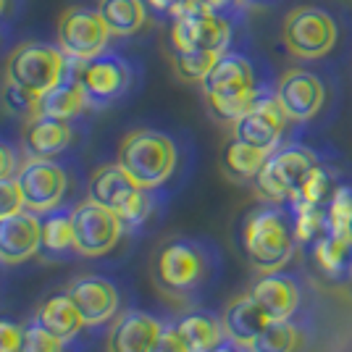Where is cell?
<instances>
[{
  "label": "cell",
  "mask_w": 352,
  "mask_h": 352,
  "mask_svg": "<svg viewBox=\"0 0 352 352\" xmlns=\"http://www.w3.org/2000/svg\"><path fill=\"white\" fill-rule=\"evenodd\" d=\"M16 182L24 195V208L32 213L56 210L69 190V176L53 158H27L16 171Z\"/></svg>",
  "instance_id": "8fae6325"
},
{
  "label": "cell",
  "mask_w": 352,
  "mask_h": 352,
  "mask_svg": "<svg viewBox=\"0 0 352 352\" xmlns=\"http://www.w3.org/2000/svg\"><path fill=\"white\" fill-rule=\"evenodd\" d=\"M223 331H226V339H232L242 347H250L252 339L263 331L265 326L271 323V318L265 316V310L250 297V294H239L234 297L226 308H223Z\"/></svg>",
  "instance_id": "44dd1931"
},
{
  "label": "cell",
  "mask_w": 352,
  "mask_h": 352,
  "mask_svg": "<svg viewBox=\"0 0 352 352\" xmlns=\"http://www.w3.org/2000/svg\"><path fill=\"white\" fill-rule=\"evenodd\" d=\"M258 87V79L252 72V63L239 53H221L216 66L203 82L206 98H239L250 95Z\"/></svg>",
  "instance_id": "e0dca14e"
},
{
  "label": "cell",
  "mask_w": 352,
  "mask_h": 352,
  "mask_svg": "<svg viewBox=\"0 0 352 352\" xmlns=\"http://www.w3.org/2000/svg\"><path fill=\"white\" fill-rule=\"evenodd\" d=\"M174 24L168 32V43L174 53L182 50H213L226 53L232 43V21L223 14H213L195 0H179L168 11Z\"/></svg>",
  "instance_id": "8992f818"
},
{
  "label": "cell",
  "mask_w": 352,
  "mask_h": 352,
  "mask_svg": "<svg viewBox=\"0 0 352 352\" xmlns=\"http://www.w3.org/2000/svg\"><path fill=\"white\" fill-rule=\"evenodd\" d=\"M210 352H250L248 347H242V344H236V342H232V339H223L221 344H216Z\"/></svg>",
  "instance_id": "ab89813d"
},
{
  "label": "cell",
  "mask_w": 352,
  "mask_h": 352,
  "mask_svg": "<svg viewBox=\"0 0 352 352\" xmlns=\"http://www.w3.org/2000/svg\"><path fill=\"white\" fill-rule=\"evenodd\" d=\"M34 323H40L45 331H50L53 337H58L60 342H72L87 323L79 316V310L74 308L72 297L63 294H50L37 305L34 313Z\"/></svg>",
  "instance_id": "7402d4cb"
},
{
  "label": "cell",
  "mask_w": 352,
  "mask_h": 352,
  "mask_svg": "<svg viewBox=\"0 0 352 352\" xmlns=\"http://www.w3.org/2000/svg\"><path fill=\"white\" fill-rule=\"evenodd\" d=\"M195 3L208 8V11H213V14H223V16L245 6V0H195Z\"/></svg>",
  "instance_id": "f35d334b"
},
{
  "label": "cell",
  "mask_w": 352,
  "mask_h": 352,
  "mask_svg": "<svg viewBox=\"0 0 352 352\" xmlns=\"http://www.w3.org/2000/svg\"><path fill=\"white\" fill-rule=\"evenodd\" d=\"M287 121L281 105L276 103L274 95H263L258 103L250 108L245 116H239L232 124V137L248 142L252 147H263V150H276L281 142V134L287 129Z\"/></svg>",
  "instance_id": "5bb4252c"
},
{
  "label": "cell",
  "mask_w": 352,
  "mask_h": 352,
  "mask_svg": "<svg viewBox=\"0 0 352 352\" xmlns=\"http://www.w3.org/2000/svg\"><path fill=\"white\" fill-rule=\"evenodd\" d=\"M334 176L329 174L326 168H316L313 174L308 176V182L302 184V192H300V197H297V203H310V206H329L331 203V197H334ZM294 203V206H297ZM292 208V206H289Z\"/></svg>",
  "instance_id": "1f68e13d"
},
{
  "label": "cell",
  "mask_w": 352,
  "mask_h": 352,
  "mask_svg": "<svg viewBox=\"0 0 352 352\" xmlns=\"http://www.w3.org/2000/svg\"><path fill=\"white\" fill-rule=\"evenodd\" d=\"M294 245V221L287 216L284 208L261 206L248 213L242 226V248L255 271H281L292 261Z\"/></svg>",
  "instance_id": "7a4b0ae2"
},
{
  "label": "cell",
  "mask_w": 352,
  "mask_h": 352,
  "mask_svg": "<svg viewBox=\"0 0 352 352\" xmlns=\"http://www.w3.org/2000/svg\"><path fill=\"white\" fill-rule=\"evenodd\" d=\"M250 297L265 310V316L271 321H289L294 310L300 305V287L289 274L281 271H271V274H261L255 284L250 287Z\"/></svg>",
  "instance_id": "d6986e66"
},
{
  "label": "cell",
  "mask_w": 352,
  "mask_h": 352,
  "mask_svg": "<svg viewBox=\"0 0 352 352\" xmlns=\"http://www.w3.org/2000/svg\"><path fill=\"white\" fill-rule=\"evenodd\" d=\"M66 294L72 297L74 308L85 318L87 326H100L113 318L118 310V289L116 284L105 276H79L69 284Z\"/></svg>",
  "instance_id": "9a60e30c"
},
{
  "label": "cell",
  "mask_w": 352,
  "mask_h": 352,
  "mask_svg": "<svg viewBox=\"0 0 352 352\" xmlns=\"http://www.w3.org/2000/svg\"><path fill=\"white\" fill-rule=\"evenodd\" d=\"M176 3H179V0H147V6H150L153 11H161V14H168Z\"/></svg>",
  "instance_id": "60d3db41"
},
{
  "label": "cell",
  "mask_w": 352,
  "mask_h": 352,
  "mask_svg": "<svg viewBox=\"0 0 352 352\" xmlns=\"http://www.w3.org/2000/svg\"><path fill=\"white\" fill-rule=\"evenodd\" d=\"M63 344L58 337H53L50 331H45L40 323H32L24 329L21 337V350L19 352H63Z\"/></svg>",
  "instance_id": "d6a6232c"
},
{
  "label": "cell",
  "mask_w": 352,
  "mask_h": 352,
  "mask_svg": "<svg viewBox=\"0 0 352 352\" xmlns=\"http://www.w3.org/2000/svg\"><path fill=\"white\" fill-rule=\"evenodd\" d=\"M219 56L221 53H213V50H182V53H171V66L182 82L203 85Z\"/></svg>",
  "instance_id": "4dcf8cb0"
},
{
  "label": "cell",
  "mask_w": 352,
  "mask_h": 352,
  "mask_svg": "<svg viewBox=\"0 0 352 352\" xmlns=\"http://www.w3.org/2000/svg\"><path fill=\"white\" fill-rule=\"evenodd\" d=\"M147 192L150 190L137 187L132 176L126 174L118 163H105L100 168H95V174L89 179V197L98 200L100 206L111 208L113 213H118L121 221L126 223V229L140 226L150 219L153 197Z\"/></svg>",
  "instance_id": "52a82bcc"
},
{
  "label": "cell",
  "mask_w": 352,
  "mask_h": 352,
  "mask_svg": "<svg viewBox=\"0 0 352 352\" xmlns=\"http://www.w3.org/2000/svg\"><path fill=\"white\" fill-rule=\"evenodd\" d=\"M76 72H79V69H76ZM76 72H74L69 79H63L58 87L47 89L45 95H40L34 116H53V118H66V121H72V118H76L82 111H87L89 108L87 92L82 87Z\"/></svg>",
  "instance_id": "603a6c76"
},
{
  "label": "cell",
  "mask_w": 352,
  "mask_h": 352,
  "mask_svg": "<svg viewBox=\"0 0 352 352\" xmlns=\"http://www.w3.org/2000/svg\"><path fill=\"white\" fill-rule=\"evenodd\" d=\"M321 163L316 153L302 145H284L271 150L263 168L252 179L255 192L274 206H294L302 184Z\"/></svg>",
  "instance_id": "277c9868"
},
{
  "label": "cell",
  "mask_w": 352,
  "mask_h": 352,
  "mask_svg": "<svg viewBox=\"0 0 352 352\" xmlns=\"http://www.w3.org/2000/svg\"><path fill=\"white\" fill-rule=\"evenodd\" d=\"M19 210H24V195H21L16 176L0 179V219L3 216H14Z\"/></svg>",
  "instance_id": "e575fe53"
},
{
  "label": "cell",
  "mask_w": 352,
  "mask_h": 352,
  "mask_svg": "<svg viewBox=\"0 0 352 352\" xmlns=\"http://www.w3.org/2000/svg\"><path fill=\"white\" fill-rule=\"evenodd\" d=\"M271 153L263 150V147H252L242 140L232 137L226 145H223V153H221V171L226 179H232L236 184H248L252 182L258 171L263 168L265 158Z\"/></svg>",
  "instance_id": "cb8c5ba5"
},
{
  "label": "cell",
  "mask_w": 352,
  "mask_h": 352,
  "mask_svg": "<svg viewBox=\"0 0 352 352\" xmlns=\"http://www.w3.org/2000/svg\"><path fill=\"white\" fill-rule=\"evenodd\" d=\"M176 145L168 134L155 129H134L118 142L116 163L142 190H155L168 182L176 168Z\"/></svg>",
  "instance_id": "3957f363"
},
{
  "label": "cell",
  "mask_w": 352,
  "mask_h": 352,
  "mask_svg": "<svg viewBox=\"0 0 352 352\" xmlns=\"http://www.w3.org/2000/svg\"><path fill=\"white\" fill-rule=\"evenodd\" d=\"M74 132L66 118L32 116L21 134V147L27 158H56L72 145Z\"/></svg>",
  "instance_id": "ffe728a7"
},
{
  "label": "cell",
  "mask_w": 352,
  "mask_h": 352,
  "mask_svg": "<svg viewBox=\"0 0 352 352\" xmlns=\"http://www.w3.org/2000/svg\"><path fill=\"white\" fill-rule=\"evenodd\" d=\"M19 171V158H16L14 147L0 140V179H11Z\"/></svg>",
  "instance_id": "74e56055"
},
{
  "label": "cell",
  "mask_w": 352,
  "mask_h": 352,
  "mask_svg": "<svg viewBox=\"0 0 352 352\" xmlns=\"http://www.w3.org/2000/svg\"><path fill=\"white\" fill-rule=\"evenodd\" d=\"M292 221H294V236L302 245H316L323 234L331 232L329 206L297 203V206H292Z\"/></svg>",
  "instance_id": "f1b7e54d"
},
{
  "label": "cell",
  "mask_w": 352,
  "mask_h": 352,
  "mask_svg": "<svg viewBox=\"0 0 352 352\" xmlns=\"http://www.w3.org/2000/svg\"><path fill=\"white\" fill-rule=\"evenodd\" d=\"M350 281H352V271H350Z\"/></svg>",
  "instance_id": "ee69618b"
},
{
  "label": "cell",
  "mask_w": 352,
  "mask_h": 352,
  "mask_svg": "<svg viewBox=\"0 0 352 352\" xmlns=\"http://www.w3.org/2000/svg\"><path fill=\"white\" fill-rule=\"evenodd\" d=\"M74 221V252L85 258H100L118 245L126 223L111 208L100 206L98 200H82L72 210Z\"/></svg>",
  "instance_id": "30bf717a"
},
{
  "label": "cell",
  "mask_w": 352,
  "mask_h": 352,
  "mask_svg": "<svg viewBox=\"0 0 352 352\" xmlns=\"http://www.w3.org/2000/svg\"><path fill=\"white\" fill-rule=\"evenodd\" d=\"M6 3H8V0H0V16H3V11H6Z\"/></svg>",
  "instance_id": "7bdbcfd3"
},
{
  "label": "cell",
  "mask_w": 352,
  "mask_h": 352,
  "mask_svg": "<svg viewBox=\"0 0 352 352\" xmlns=\"http://www.w3.org/2000/svg\"><path fill=\"white\" fill-rule=\"evenodd\" d=\"M274 98L289 121H310L326 103V87L313 72L297 66L279 76Z\"/></svg>",
  "instance_id": "4fadbf2b"
},
{
  "label": "cell",
  "mask_w": 352,
  "mask_h": 352,
  "mask_svg": "<svg viewBox=\"0 0 352 352\" xmlns=\"http://www.w3.org/2000/svg\"><path fill=\"white\" fill-rule=\"evenodd\" d=\"M113 34L105 24L103 14L98 8L87 6H72L58 16V27H56V40L63 56L74 63H85V60L98 58L105 53V45Z\"/></svg>",
  "instance_id": "9c48e42d"
},
{
  "label": "cell",
  "mask_w": 352,
  "mask_h": 352,
  "mask_svg": "<svg viewBox=\"0 0 352 352\" xmlns=\"http://www.w3.org/2000/svg\"><path fill=\"white\" fill-rule=\"evenodd\" d=\"M337 37L339 30L334 16L316 6L292 8L281 27V43L287 53L300 60H318L329 56L337 45Z\"/></svg>",
  "instance_id": "ba28073f"
},
{
  "label": "cell",
  "mask_w": 352,
  "mask_h": 352,
  "mask_svg": "<svg viewBox=\"0 0 352 352\" xmlns=\"http://www.w3.org/2000/svg\"><path fill=\"white\" fill-rule=\"evenodd\" d=\"M153 284L168 300L184 302L206 287L213 276V255L203 242L174 236L153 255Z\"/></svg>",
  "instance_id": "6da1fadb"
},
{
  "label": "cell",
  "mask_w": 352,
  "mask_h": 352,
  "mask_svg": "<svg viewBox=\"0 0 352 352\" xmlns=\"http://www.w3.org/2000/svg\"><path fill=\"white\" fill-rule=\"evenodd\" d=\"M76 76L87 92L89 108H103V105L113 103L132 85L129 63L113 53H100L98 58L79 63Z\"/></svg>",
  "instance_id": "7c38bea8"
},
{
  "label": "cell",
  "mask_w": 352,
  "mask_h": 352,
  "mask_svg": "<svg viewBox=\"0 0 352 352\" xmlns=\"http://www.w3.org/2000/svg\"><path fill=\"white\" fill-rule=\"evenodd\" d=\"M153 352H190L187 350V344H184V339L179 334V329L174 326H163L161 337L158 342L153 344Z\"/></svg>",
  "instance_id": "d590c367"
},
{
  "label": "cell",
  "mask_w": 352,
  "mask_h": 352,
  "mask_svg": "<svg viewBox=\"0 0 352 352\" xmlns=\"http://www.w3.org/2000/svg\"><path fill=\"white\" fill-rule=\"evenodd\" d=\"M347 236H350V242H352V219H350V223H347Z\"/></svg>",
  "instance_id": "b9f144b4"
},
{
  "label": "cell",
  "mask_w": 352,
  "mask_h": 352,
  "mask_svg": "<svg viewBox=\"0 0 352 352\" xmlns=\"http://www.w3.org/2000/svg\"><path fill=\"white\" fill-rule=\"evenodd\" d=\"M161 331L163 323L155 316L145 310H126L113 321L105 352H153Z\"/></svg>",
  "instance_id": "ac0fdd59"
},
{
  "label": "cell",
  "mask_w": 352,
  "mask_h": 352,
  "mask_svg": "<svg viewBox=\"0 0 352 352\" xmlns=\"http://www.w3.org/2000/svg\"><path fill=\"white\" fill-rule=\"evenodd\" d=\"M313 255L323 274H329L331 279H347L352 271V242L347 236H339L334 232L323 234L313 245Z\"/></svg>",
  "instance_id": "4316f807"
},
{
  "label": "cell",
  "mask_w": 352,
  "mask_h": 352,
  "mask_svg": "<svg viewBox=\"0 0 352 352\" xmlns=\"http://www.w3.org/2000/svg\"><path fill=\"white\" fill-rule=\"evenodd\" d=\"M37 95L30 92V89L19 87V85H11V82H6V87H3V103L6 108L16 113V116H27L32 118L34 116V111H37Z\"/></svg>",
  "instance_id": "836d02e7"
},
{
  "label": "cell",
  "mask_w": 352,
  "mask_h": 352,
  "mask_svg": "<svg viewBox=\"0 0 352 352\" xmlns=\"http://www.w3.org/2000/svg\"><path fill=\"white\" fill-rule=\"evenodd\" d=\"M76 69L79 63L66 58L60 47L43 43H21L16 45L6 60V82L30 89L40 98L47 89L58 87Z\"/></svg>",
  "instance_id": "5b68a950"
},
{
  "label": "cell",
  "mask_w": 352,
  "mask_h": 352,
  "mask_svg": "<svg viewBox=\"0 0 352 352\" xmlns=\"http://www.w3.org/2000/svg\"><path fill=\"white\" fill-rule=\"evenodd\" d=\"M98 11L103 14L113 37H129L147 21L145 0H100Z\"/></svg>",
  "instance_id": "484cf974"
},
{
  "label": "cell",
  "mask_w": 352,
  "mask_h": 352,
  "mask_svg": "<svg viewBox=\"0 0 352 352\" xmlns=\"http://www.w3.org/2000/svg\"><path fill=\"white\" fill-rule=\"evenodd\" d=\"M40 250L47 255H63L74 250V221L72 210H50L40 221Z\"/></svg>",
  "instance_id": "83f0119b"
},
{
  "label": "cell",
  "mask_w": 352,
  "mask_h": 352,
  "mask_svg": "<svg viewBox=\"0 0 352 352\" xmlns=\"http://www.w3.org/2000/svg\"><path fill=\"white\" fill-rule=\"evenodd\" d=\"M302 344V331L289 321H271L252 339L250 352H297Z\"/></svg>",
  "instance_id": "f546056e"
},
{
  "label": "cell",
  "mask_w": 352,
  "mask_h": 352,
  "mask_svg": "<svg viewBox=\"0 0 352 352\" xmlns=\"http://www.w3.org/2000/svg\"><path fill=\"white\" fill-rule=\"evenodd\" d=\"M21 337H24L21 326L0 318V352H19L21 350Z\"/></svg>",
  "instance_id": "8d00e7d4"
},
{
  "label": "cell",
  "mask_w": 352,
  "mask_h": 352,
  "mask_svg": "<svg viewBox=\"0 0 352 352\" xmlns=\"http://www.w3.org/2000/svg\"><path fill=\"white\" fill-rule=\"evenodd\" d=\"M176 329H179V334H182L190 352H210L216 344H221L226 339L223 321L216 313H208V310L187 313L182 321L176 323Z\"/></svg>",
  "instance_id": "d4e9b609"
},
{
  "label": "cell",
  "mask_w": 352,
  "mask_h": 352,
  "mask_svg": "<svg viewBox=\"0 0 352 352\" xmlns=\"http://www.w3.org/2000/svg\"><path fill=\"white\" fill-rule=\"evenodd\" d=\"M40 252V219L32 210H19L0 219V263H27Z\"/></svg>",
  "instance_id": "2e32d148"
}]
</instances>
